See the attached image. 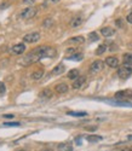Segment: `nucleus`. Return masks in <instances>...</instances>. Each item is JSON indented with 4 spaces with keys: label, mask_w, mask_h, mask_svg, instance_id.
Here are the masks:
<instances>
[{
    "label": "nucleus",
    "mask_w": 132,
    "mask_h": 151,
    "mask_svg": "<svg viewBox=\"0 0 132 151\" xmlns=\"http://www.w3.org/2000/svg\"><path fill=\"white\" fill-rule=\"evenodd\" d=\"M4 126H6V127H18V126H21V122H5Z\"/></svg>",
    "instance_id": "27"
},
{
    "label": "nucleus",
    "mask_w": 132,
    "mask_h": 151,
    "mask_svg": "<svg viewBox=\"0 0 132 151\" xmlns=\"http://www.w3.org/2000/svg\"><path fill=\"white\" fill-rule=\"evenodd\" d=\"M3 117H5V118H12L13 115H12V114H6V115H3Z\"/></svg>",
    "instance_id": "35"
},
{
    "label": "nucleus",
    "mask_w": 132,
    "mask_h": 151,
    "mask_svg": "<svg viewBox=\"0 0 132 151\" xmlns=\"http://www.w3.org/2000/svg\"><path fill=\"white\" fill-rule=\"evenodd\" d=\"M101 34L104 36V38H110V36L115 35V29L110 28V27H104V28L101 29Z\"/></svg>",
    "instance_id": "11"
},
{
    "label": "nucleus",
    "mask_w": 132,
    "mask_h": 151,
    "mask_svg": "<svg viewBox=\"0 0 132 151\" xmlns=\"http://www.w3.org/2000/svg\"><path fill=\"white\" fill-rule=\"evenodd\" d=\"M0 93H5V85L3 84V82H0Z\"/></svg>",
    "instance_id": "30"
},
{
    "label": "nucleus",
    "mask_w": 132,
    "mask_h": 151,
    "mask_svg": "<svg viewBox=\"0 0 132 151\" xmlns=\"http://www.w3.org/2000/svg\"><path fill=\"white\" fill-rule=\"evenodd\" d=\"M79 74H80V71H79L78 69H72L69 73H68V75H67V76L69 77L70 80H76V79H78V77L80 76Z\"/></svg>",
    "instance_id": "18"
},
{
    "label": "nucleus",
    "mask_w": 132,
    "mask_h": 151,
    "mask_svg": "<svg viewBox=\"0 0 132 151\" xmlns=\"http://www.w3.org/2000/svg\"><path fill=\"white\" fill-rule=\"evenodd\" d=\"M104 68V63L102 61H95L92 64H91L90 67V73L91 74H98V73H101Z\"/></svg>",
    "instance_id": "5"
},
{
    "label": "nucleus",
    "mask_w": 132,
    "mask_h": 151,
    "mask_svg": "<svg viewBox=\"0 0 132 151\" xmlns=\"http://www.w3.org/2000/svg\"><path fill=\"white\" fill-rule=\"evenodd\" d=\"M7 5H9L7 3H5V4H0V8H6Z\"/></svg>",
    "instance_id": "36"
},
{
    "label": "nucleus",
    "mask_w": 132,
    "mask_h": 151,
    "mask_svg": "<svg viewBox=\"0 0 132 151\" xmlns=\"http://www.w3.org/2000/svg\"><path fill=\"white\" fill-rule=\"evenodd\" d=\"M98 39H99V36H98V34L96 33V31H92V33L89 34V41H90V42H95V41H98Z\"/></svg>",
    "instance_id": "26"
},
{
    "label": "nucleus",
    "mask_w": 132,
    "mask_h": 151,
    "mask_svg": "<svg viewBox=\"0 0 132 151\" xmlns=\"http://www.w3.org/2000/svg\"><path fill=\"white\" fill-rule=\"evenodd\" d=\"M66 52H67V54H74V53H76V52H75V48H73V47L68 48Z\"/></svg>",
    "instance_id": "29"
},
{
    "label": "nucleus",
    "mask_w": 132,
    "mask_h": 151,
    "mask_svg": "<svg viewBox=\"0 0 132 151\" xmlns=\"http://www.w3.org/2000/svg\"><path fill=\"white\" fill-rule=\"evenodd\" d=\"M87 131H96L97 129V126H90V127H86Z\"/></svg>",
    "instance_id": "33"
},
{
    "label": "nucleus",
    "mask_w": 132,
    "mask_h": 151,
    "mask_svg": "<svg viewBox=\"0 0 132 151\" xmlns=\"http://www.w3.org/2000/svg\"><path fill=\"white\" fill-rule=\"evenodd\" d=\"M17 151H24V150H17Z\"/></svg>",
    "instance_id": "40"
},
{
    "label": "nucleus",
    "mask_w": 132,
    "mask_h": 151,
    "mask_svg": "<svg viewBox=\"0 0 132 151\" xmlns=\"http://www.w3.org/2000/svg\"><path fill=\"white\" fill-rule=\"evenodd\" d=\"M132 74V68L131 67H127V65H122L118 69V76L122 80H126L129 79Z\"/></svg>",
    "instance_id": "3"
},
{
    "label": "nucleus",
    "mask_w": 132,
    "mask_h": 151,
    "mask_svg": "<svg viewBox=\"0 0 132 151\" xmlns=\"http://www.w3.org/2000/svg\"><path fill=\"white\" fill-rule=\"evenodd\" d=\"M55 91H56L57 93H60V94L67 93V92H68V85L64 84V82H61V84L56 85V87H55Z\"/></svg>",
    "instance_id": "13"
},
{
    "label": "nucleus",
    "mask_w": 132,
    "mask_h": 151,
    "mask_svg": "<svg viewBox=\"0 0 132 151\" xmlns=\"http://www.w3.org/2000/svg\"><path fill=\"white\" fill-rule=\"evenodd\" d=\"M36 12H38V8L34 6H28L23 8L20 13V18L22 20H29V18H33L34 16H36Z\"/></svg>",
    "instance_id": "2"
},
{
    "label": "nucleus",
    "mask_w": 132,
    "mask_h": 151,
    "mask_svg": "<svg viewBox=\"0 0 132 151\" xmlns=\"http://www.w3.org/2000/svg\"><path fill=\"white\" fill-rule=\"evenodd\" d=\"M85 81H86V77L85 76H79L76 80H74V82H73V85H72V87L74 88V90H79V88H81L84 86Z\"/></svg>",
    "instance_id": "10"
},
{
    "label": "nucleus",
    "mask_w": 132,
    "mask_h": 151,
    "mask_svg": "<svg viewBox=\"0 0 132 151\" xmlns=\"http://www.w3.org/2000/svg\"><path fill=\"white\" fill-rule=\"evenodd\" d=\"M67 114L70 116H75V117H83V116L87 115V112H85V111H69Z\"/></svg>",
    "instance_id": "22"
},
{
    "label": "nucleus",
    "mask_w": 132,
    "mask_h": 151,
    "mask_svg": "<svg viewBox=\"0 0 132 151\" xmlns=\"http://www.w3.org/2000/svg\"><path fill=\"white\" fill-rule=\"evenodd\" d=\"M115 25L118 28H124V22L122 20H115Z\"/></svg>",
    "instance_id": "28"
},
{
    "label": "nucleus",
    "mask_w": 132,
    "mask_h": 151,
    "mask_svg": "<svg viewBox=\"0 0 132 151\" xmlns=\"http://www.w3.org/2000/svg\"><path fill=\"white\" fill-rule=\"evenodd\" d=\"M106 50H107L106 44L99 45V46L97 47V50H96V54H97V56H101V54H103L104 52H106Z\"/></svg>",
    "instance_id": "25"
},
{
    "label": "nucleus",
    "mask_w": 132,
    "mask_h": 151,
    "mask_svg": "<svg viewBox=\"0 0 132 151\" xmlns=\"http://www.w3.org/2000/svg\"><path fill=\"white\" fill-rule=\"evenodd\" d=\"M43 151H52L51 149H45V150H43Z\"/></svg>",
    "instance_id": "39"
},
{
    "label": "nucleus",
    "mask_w": 132,
    "mask_h": 151,
    "mask_svg": "<svg viewBox=\"0 0 132 151\" xmlns=\"http://www.w3.org/2000/svg\"><path fill=\"white\" fill-rule=\"evenodd\" d=\"M104 63H106L108 67H110V68H118V65H119V59H118L116 57L110 56V57H107L106 58Z\"/></svg>",
    "instance_id": "9"
},
{
    "label": "nucleus",
    "mask_w": 132,
    "mask_h": 151,
    "mask_svg": "<svg viewBox=\"0 0 132 151\" xmlns=\"http://www.w3.org/2000/svg\"><path fill=\"white\" fill-rule=\"evenodd\" d=\"M43 76H44V70H41V69L34 71V73H33V75H32V77H33L34 80H40Z\"/></svg>",
    "instance_id": "24"
},
{
    "label": "nucleus",
    "mask_w": 132,
    "mask_h": 151,
    "mask_svg": "<svg viewBox=\"0 0 132 151\" xmlns=\"http://www.w3.org/2000/svg\"><path fill=\"white\" fill-rule=\"evenodd\" d=\"M115 98L116 99H129V98H132V92L130 90L119 91V92L115 93Z\"/></svg>",
    "instance_id": "7"
},
{
    "label": "nucleus",
    "mask_w": 132,
    "mask_h": 151,
    "mask_svg": "<svg viewBox=\"0 0 132 151\" xmlns=\"http://www.w3.org/2000/svg\"><path fill=\"white\" fill-rule=\"evenodd\" d=\"M64 70H66V67L63 65V64H58V65H56L52 69L51 74L52 75H60V74H63V73H64Z\"/></svg>",
    "instance_id": "14"
},
{
    "label": "nucleus",
    "mask_w": 132,
    "mask_h": 151,
    "mask_svg": "<svg viewBox=\"0 0 132 151\" xmlns=\"http://www.w3.org/2000/svg\"><path fill=\"white\" fill-rule=\"evenodd\" d=\"M40 33L38 31H33V33H29L23 36V41L24 42H28V44H34V42H38L40 40Z\"/></svg>",
    "instance_id": "4"
},
{
    "label": "nucleus",
    "mask_w": 132,
    "mask_h": 151,
    "mask_svg": "<svg viewBox=\"0 0 132 151\" xmlns=\"http://www.w3.org/2000/svg\"><path fill=\"white\" fill-rule=\"evenodd\" d=\"M24 51H26L24 44H17V45H13L11 47V53H13V54H22Z\"/></svg>",
    "instance_id": "8"
},
{
    "label": "nucleus",
    "mask_w": 132,
    "mask_h": 151,
    "mask_svg": "<svg viewBox=\"0 0 132 151\" xmlns=\"http://www.w3.org/2000/svg\"><path fill=\"white\" fill-rule=\"evenodd\" d=\"M119 151H132V146H126V148H122Z\"/></svg>",
    "instance_id": "32"
},
{
    "label": "nucleus",
    "mask_w": 132,
    "mask_h": 151,
    "mask_svg": "<svg viewBox=\"0 0 132 151\" xmlns=\"http://www.w3.org/2000/svg\"><path fill=\"white\" fill-rule=\"evenodd\" d=\"M108 104L119 105V107H132L131 103H126V102H114V100H108Z\"/></svg>",
    "instance_id": "21"
},
{
    "label": "nucleus",
    "mask_w": 132,
    "mask_h": 151,
    "mask_svg": "<svg viewBox=\"0 0 132 151\" xmlns=\"http://www.w3.org/2000/svg\"><path fill=\"white\" fill-rule=\"evenodd\" d=\"M126 20H127V22H129V23H131V24H132V12H131V13H129V15H127Z\"/></svg>",
    "instance_id": "31"
},
{
    "label": "nucleus",
    "mask_w": 132,
    "mask_h": 151,
    "mask_svg": "<svg viewBox=\"0 0 132 151\" xmlns=\"http://www.w3.org/2000/svg\"><path fill=\"white\" fill-rule=\"evenodd\" d=\"M86 139H87V141H90V143H97V141H101L103 138H102L101 135L91 134V135H87V137H86Z\"/></svg>",
    "instance_id": "19"
},
{
    "label": "nucleus",
    "mask_w": 132,
    "mask_h": 151,
    "mask_svg": "<svg viewBox=\"0 0 132 151\" xmlns=\"http://www.w3.org/2000/svg\"><path fill=\"white\" fill-rule=\"evenodd\" d=\"M52 25H53V20H52V18H46V20L43 22V27H44L45 29L51 28Z\"/></svg>",
    "instance_id": "23"
},
{
    "label": "nucleus",
    "mask_w": 132,
    "mask_h": 151,
    "mask_svg": "<svg viewBox=\"0 0 132 151\" xmlns=\"http://www.w3.org/2000/svg\"><path fill=\"white\" fill-rule=\"evenodd\" d=\"M83 22H84V17H83V16H81V15L75 16V17L70 21V28H73V29L78 28V27H80L81 24H83Z\"/></svg>",
    "instance_id": "6"
},
{
    "label": "nucleus",
    "mask_w": 132,
    "mask_h": 151,
    "mask_svg": "<svg viewBox=\"0 0 132 151\" xmlns=\"http://www.w3.org/2000/svg\"><path fill=\"white\" fill-rule=\"evenodd\" d=\"M40 97L41 98H45V99H50L52 97V91L50 88H45L41 92H40Z\"/></svg>",
    "instance_id": "17"
},
{
    "label": "nucleus",
    "mask_w": 132,
    "mask_h": 151,
    "mask_svg": "<svg viewBox=\"0 0 132 151\" xmlns=\"http://www.w3.org/2000/svg\"><path fill=\"white\" fill-rule=\"evenodd\" d=\"M83 58H84L83 53H74V54H72V56L67 57V59H69V61H81Z\"/></svg>",
    "instance_id": "20"
},
{
    "label": "nucleus",
    "mask_w": 132,
    "mask_h": 151,
    "mask_svg": "<svg viewBox=\"0 0 132 151\" xmlns=\"http://www.w3.org/2000/svg\"><path fill=\"white\" fill-rule=\"evenodd\" d=\"M24 4H28V5H30V4H34L35 0H22Z\"/></svg>",
    "instance_id": "34"
},
{
    "label": "nucleus",
    "mask_w": 132,
    "mask_h": 151,
    "mask_svg": "<svg viewBox=\"0 0 132 151\" xmlns=\"http://www.w3.org/2000/svg\"><path fill=\"white\" fill-rule=\"evenodd\" d=\"M85 42V38L84 36H74L67 41V44H70V45H81Z\"/></svg>",
    "instance_id": "12"
},
{
    "label": "nucleus",
    "mask_w": 132,
    "mask_h": 151,
    "mask_svg": "<svg viewBox=\"0 0 132 151\" xmlns=\"http://www.w3.org/2000/svg\"><path fill=\"white\" fill-rule=\"evenodd\" d=\"M58 151H72V144L68 143V141H66V143H61L60 145L57 146Z\"/></svg>",
    "instance_id": "15"
},
{
    "label": "nucleus",
    "mask_w": 132,
    "mask_h": 151,
    "mask_svg": "<svg viewBox=\"0 0 132 151\" xmlns=\"http://www.w3.org/2000/svg\"><path fill=\"white\" fill-rule=\"evenodd\" d=\"M51 1H52V3H58L60 0H51Z\"/></svg>",
    "instance_id": "38"
},
{
    "label": "nucleus",
    "mask_w": 132,
    "mask_h": 151,
    "mask_svg": "<svg viewBox=\"0 0 132 151\" xmlns=\"http://www.w3.org/2000/svg\"><path fill=\"white\" fill-rule=\"evenodd\" d=\"M127 140L132 141V134H129V135H127Z\"/></svg>",
    "instance_id": "37"
},
{
    "label": "nucleus",
    "mask_w": 132,
    "mask_h": 151,
    "mask_svg": "<svg viewBox=\"0 0 132 151\" xmlns=\"http://www.w3.org/2000/svg\"><path fill=\"white\" fill-rule=\"evenodd\" d=\"M56 54V50L53 47H49V46H40V47H36L34 50L26 54L22 59L21 64L22 65H30L33 63H36L39 61H41L43 58H51L55 57Z\"/></svg>",
    "instance_id": "1"
},
{
    "label": "nucleus",
    "mask_w": 132,
    "mask_h": 151,
    "mask_svg": "<svg viewBox=\"0 0 132 151\" xmlns=\"http://www.w3.org/2000/svg\"><path fill=\"white\" fill-rule=\"evenodd\" d=\"M122 61H124L125 65L132 68V53H125L124 57H122Z\"/></svg>",
    "instance_id": "16"
}]
</instances>
